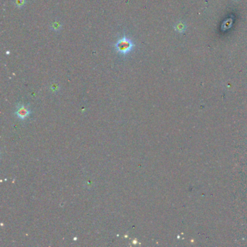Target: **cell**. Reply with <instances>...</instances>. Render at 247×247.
I'll use <instances>...</instances> for the list:
<instances>
[{"label": "cell", "instance_id": "cell-1", "mask_svg": "<svg viewBox=\"0 0 247 247\" xmlns=\"http://www.w3.org/2000/svg\"><path fill=\"white\" fill-rule=\"evenodd\" d=\"M134 44L131 40L124 36L123 37L120 39L114 44L115 50L118 53L121 55H127L133 49Z\"/></svg>", "mask_w": 247, "mask_h": 247}, {"label": "cell", "instance_id": "cell-2", "mask_svg": "<svg viewBox=\"0 0 247 247\" xmlns=\"http://www.w3.org/2000/svg\"><path fill=\"white\" fill-rule=\"evenodd\" d=\"M29 114L30 111L29 108L25 107L24 105H21L20 107H18L17 112H16V114L21 119H25L26 117H28L29 115Z\"/></svg>", "mask_w": 247, "mask_h": 247}, {"label": "cell", "instance_id": "cell-3", "mask_svg": "<svg viewBox=\"0 0 247 247\" xmlns=\"http://www.w3.org/2000/svg\"><path fill=\"white\" fill-rule=\"evenodd\" d=\"M52 29L53 30V31H58L59 30L61 29L62 28V24L59 23V22L56 21V22H54V23H52Z\"/></svg>", "mask_w": 247, "mask_h": 247}, {"label": "cell", "instance_id": "cell-4", "mask_svg": "<svg viewBox=\"0 0 247 247\" xmlns=\"http://www.w3.org/2000/svg\"><path fill=\"white\" fill-rule=\"evenodd\" d=\"M14 3H15V5L16 7L18 8H21L24 7V5H25L26 1L25 0H15Z\"/></svg>", "mask_w": 247, "mask_h": 247}]
</instances>
